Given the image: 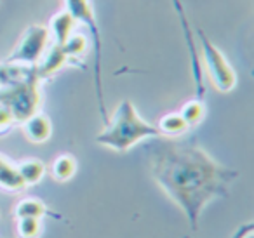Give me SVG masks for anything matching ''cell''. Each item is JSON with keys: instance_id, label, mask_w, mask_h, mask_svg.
Wrapping results in <instances>:
<instances>
[{"instance_id": "obj_3", "label": "cell", "mask_w": 254, "mask_h": 238, "mask_svg": "<svg viewBox=\"0 0 254 238\" xmlns=\"http://www.w3.org/2000/svg\"><path fill=\"white\" fill-rule=\"evenodd\" d=\"M37 78L39 77L33 70L23 80L4 85L0 89V105L5 106L11 112L12 119L18 120V122H25L26 119L37 113L40 103Z\"/></svg>"}, {"instance_id": "obj_17", "label": "cell", "mask_w": 254, "mask_h": 238, "mask_svg": "<svg viewBox=\"0 0 254 238\" xmlns=\"http://www.w3.org/2000/svg\"><path fill=\"white\" fill-rule=\"evenodd\" d=\"M63 51L66 56H80L87 49V39L80 33H71L70 39L63 44Z\"/></svg>"}, {"instance_id": "obj_4", "label": "cell", "mask_w": 254, "mask_h": 238, "mask_svg": "<svg viewBox=\"0 0 254 238\" xmlns=\"http://www.w3.org/2000/svg\"><path fill=\"white\" fill-rule=\"evenodd\" d=\"M200 40H202V51H204V61L207 71L212 78V84L216 85V89L221 92H230L233 87L237 85V75L233 71V68L228 64L226 58L221 54V51L216 46H212L207 39H205L202 33Z\"/></svg>"}, {"instance_id": "obj_16", "label": "cell", "mask_w": 254, "mask_h": 238, "mask_svg": "<svg viewBox=\"0 0 254 238\" xmlns=\"http://www.w3.org/2000/svg\"><path fill=\"white\" fill-rule=\"evenodd\" d=\"M40 230H42L40 219H35V217H19L18 233L21 238H39Z\"/></svg>"}, {"instance_id": "obj_11", "label": "cell", "mask_w": 254, "mask_h": 238, "mask_svg": "<svg viewBox=\"0 0 254 238\" xmlns=\"http://www.w3.org/2000/svg\"><path fill=\"white\" fill-rule=\"evenodd\" d=\"M188 127L190 125L185 122V119L180 113H169V115L160 119L157 129L160 130V134H166V136H181L187 132Z\"/></svg>"}, {"instance_id": "obj_9", "label": "cell", "mask_w": 254, "mask_h": 238, "mask_svg": "<svg viewBox=\"0 0 254 238\" xmlns=\"http://www.w3.org/2000/svg\"><path fill=\"white\" fill-rule=\"evenodd\" d=\"M0 186L7 189H21L25 188L21 176L18 172V167L11 164L5 157L0 155Z\"/></svg>"}, {"instance_id": "obj_13", "label": "cell", "mask_w": 254, "mask_h": 238, "mask_svg": "<svg viewBox=\"0 0 254 238\" xmlns=\"http://www.w3.org/2000/svg\"><path fill=\"white\" fill-rule=\"evenodd\" d=\"M46 203L40 202L37 198H25L16 205V216L18 217H35V219H42L46 214Z\"/></svg>"}, {"instance_id": "obj_5", "label": "cell", "mask_w": 254, "mask_h": 238, "mask_svg": "<svg viewBox=\"0 0 254 238\" xmlns=\"http://www.w3.org/2000/svg\"><path fill=\"white\" fill-rule=\"evenodd\" d=\"M49 40V30L46 26H32L25 32L21 42L9 56V63H28L37 64L46 54V46Z\"/></svg>"}, {"instance_id": "obj_2", "label": "cell", "mask_w": 254, "mask_h": 238, "mask_svg": "<svg viewBox=\"0 0 254 238\" xmlns=\"http://www.w3.org/2000/svg\"><path fill=\"white\" fill-rule=\"evenodd\" d=\"M155 136H160V130L146 120H143L129 99H124L119 108L115 110L106 129L98 134L96 141L103 146L124 153L134 144H138L141 139Z\"/></svg>"}, {"instance_id": "obj_8", "label": "cell", "mask_w": 254, "mask_h": 238, "mask_svg": "<svg viewBox=\"0 0 254 238\" xmlns=\"http://www.w3.org/2000/svg\"><path fill=\"white\" fill-rule=\"evenodd\" d=\"M75 19L68 11H61L51 19V32H53L54 39H56V46H63L70 35L73 33Z\"/></svg>"}, {"instance_id": "obj_6", "label": "cell", "mask_w": 254, "mask_h": 238, "mask_svg": "<svg viewBox=\"0 0 254 238\" xmlns=\"http://www.w3.org/2000/svg\"><path fill=\"white\" fill-rule=\"evenodd\" d=\"M23 130H25L26 137L33 143H44L51 137L53 132V125H51V120L47 115L42 113H35L30 119H26L23 122Z\"/></svg>"}, {"instance_id": "obj_19", "label": "cell", "mask_w": 254, "mask_h": 238, "mask_svg": "<svg viewBox=\"0 0 254 238\" xmlns=\"http://www.w3.org/2000/svg\"><path fill=\"white\" fill-rule=\"evenodd\" d=\"M12 122H14V119H12L11 112H9L5 106L0 105V129H5V127H9Z\"/></svg>"}, {"instance_id": "obj_14", "label": "cell", "mask_w": 254, "mask_h": 238, "mask_svg": "<svg viewBox=\"0 0 254 238\" xmlns=\"http://www.w3.org/2000/svg\"><path fill=\"white\" fill-rule=\"evenodd\" d=\"M180 115L185 119V122L188 125H197L204 120V115H205V106L200 99H193V101H188L187 105L181 108Z\"/></svg>"}, {"instance_id": "obj_15", "label": "cell", "mask_w": 254, "mask_h": 238, "mask_svg": "<svg viewBox=\"0 0 254 238\" xmlns=\"http://www.w3.org/2000/svg\"><path fill=\"white\" fill-rule=\"evenodd\" d=\"M66 2V11L73 16V19H82L84 23L92 21V11L89 5V0H64Z\"/></svg>"}, {"instance_id": "obj_12", "label": "cell", "mask_w": 254, "mask_h": 238, "mask_svg": "<svg viewBox=\"0 0 254 238\" xmlns=\"http://www.w3.org/2000/svg\"><path fill=\"white\" fill-rule=\"evenodd\" d=\"M77 172V162L71 155H61L53 164V176L56 181H68Z\"/></svg>"}, {"instance_id": "obj_10", "label": "cell", "mask_w": 254, "mask_h": 238, "mask_svg": "<svg viewBox=\"0 0 254 238\" xmlns=\"http://www.w3.org/2000/svg\"><path fill=\"white\" fill-rule=\"evenodd\" d=\"M18 172L21 176L25 186L37 184L46 174V165L40 160H37V158H30V160H25L18 165Z\"/></svg>"}, {"instance_id": "obj_18", "label": "cell", "mask_w": 254, "mask_h": 238, "mask_svg": "<svg viewBox=\"0 0 254 238\" xmlns=\"http://www.w3.org/2000/svg\"><path fill=\"white\" fill-rule=\"evenodd\" d=\"M254 231V223H244V224H240L239 228L235 230V233L232 235V238H247L251 233Z\"/></svg>"}, {"instance_id": "obj_7", "label": "cell", "mask_w": 254, "mask_h": 238, "mask_svg": "<svg viewBox=\"0 0 254 238\" xmlns=\"http://www.w3.org/2000/svg\"><path fill=\"white\" fill-rule=\"evenodd\" d=\"M68 56L64 54L63 47L61 46H54L51 47V51L42 56V60L37 63V68H35V73L39 78H46V77H51V75L56 73L60 68L64 66L66 63Z\"/></svg>"}, {"instance_id": "obj_1", "label": "cell", "mask_w": 254, "mask_h": 238, "mask_svg": "<svg viewBox=\"0 0 254 238\" xmlns=\"http://www.w3.org/2000/svg\"><path fill=\"white\" fill-rule=\"evenodd\" d=\"M152 174L166 195L187 214L197 230L202 210L218 196L228 195L237 174L223 167L202 148L164 143L152 151Z\"/></svg>"}]
</instances>
